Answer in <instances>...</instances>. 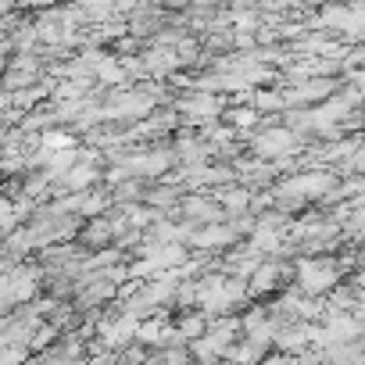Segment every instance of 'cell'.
Wrapping results in <instances>:
<instances>
[{
	"instance_id": "obj_5",
	"label": "cell",
	"mask_w": 365,
	"mask_h": 365,
	"mask_svg": "<svg viewBox=\"0 0 365 365\" xmlns=\"http://www.w3.org/2000/svg\"><path fill=\"white\" fill-rule=\"evenodd\" d=\"M40 287V272L29 269V265H11L8 276H4V290H0V297H4L8 308H15L19 301H29Z\"/></svg>"
},
{
	"instance_id": "obj_15",
	"label": "cell",
	"mask_w": 365,
	"mask_h": 365,
	"mask_svg": "<svg viewBox=\"0 0 365 365\" xmlns=\"http://www.w3.org/2000/svg\"><path fill=\"white\" fill-rule=\"evenodd\" d=\"M279 276H283V265H276V262H265L251 279H247V287H251V294H269V290H276V283H279Z\"/></svg>"
},
{
	"instance_id": "obj_2",
	"label": "cell",
	"mask_w": 365,
	"mask_h": 365,
	"mask_svg": "<svg viewBox=\"0 0 365 365\" xmlns=\"http://www.w3.org/2000/svg\"><path fill=\"white\" fill-rule=\"evenodd\" d=\"M240 329H244V326H240L237 319H215V322L208 326V333L190 344V354H194L197 361H205V365H212V361H219V358H230V351L237 347V333H240Z\"/></svg>"
},
{
	"instance_id": "obj_16",
	"label": "cell",
	"mask_w": 365,
	"mask_h": 365,
	"mask_svg": "<svg viewBox=\"0 0 365 365\" xmlns=\"http://www.w3.org/2000/svg\"><path fill=\"white\" fill-rule=\"evenodd\" d=\"M182 212H187L190 219H201L205 226H215V219H222V205H212L208 197H190L187 205H182Z\"/></svg>"
},
{
	"instance_id": "obj_18",
	"label": "cell",
	"mask_w": 365,
	"mask_h": 365,
	"mask_svg": "<svg viewBox=\"0 0 365 365\" xmlns=\"http://www.w3.org/2000/svg\"><path fill=\"white\" fill-rule=\"evenodd\" d=\"M101 83H111V86H122L125 83V65L118 61V58H104L101 65H97V72H93Z\"/></svg>"
},
{
	"instance_id": "obj_13",
	"label": "cell",
	"mask_w": 365,
	"mask_h": 365,
	"mask_svg": "<svg viewBox=\"0 0 365 365\" xmlns=\"http://www.w3.org/2000/svg\"><path fill=\"white\" fill-rule=\"evenodd\" d=\"M208 326H212V322H208V315H205L201 308H197V312H182V315H179V322H175L179 336H182V340H190V344H194V340H201V336L208 333Z\"/></svg>"
},
{
	"instance_id": "obj_3",
	"label": "cell",
	"mask_w": 365,
	"mask_h": 365,
	"mask_svg": "<svg viewBox=\"0 0 365 365\" xmlns=\"http://www.w3.org/2000/svg\"><path fill=\"white\" fill-rule=\"evenodd\" d=\"M294 279H297V290L301 294H308V297H322V294H329V290H336V283H340V269L329 262V258H301L297 262V269H294Z\"/></svg>"
},
{
	"instance_id": "obj_19",
	"label": "cell",
	"mask_w": 365,
	"mask_h": 365,
	"mask_svg": "<svg viewBox=\"0 0 365 365\" xmlns=\"http://www.w3.org/2000/svg\"><path fill=\"white\" fill-rule=\"evenodd\" d=\"M175 65H179L175 51H150V54H143V68L147 72H172Z\"/></svg>"
},
{
	"instance_id": "obj_8",
	"label": "cell",
	"mask_w": 365,
	"mask_h": 365,
	"mask_svg": "<svg viewBox=\"0 0 365 365\" xmlns=\"http://www.w3.org/2000/svg\"><path fill=\"white\" fill-rule=\"evenodd\" d=\"M168 165H172V154H168V150H147V154H133V158L122 161V168H125L129 175H158V172H165Z\"/></svg>"
},
{
	"instance_id": "obj_14",
	"label": "cell",
	"mask_w": 365,
	"mask_h": 365,
	"mask_svg": "<svg viewBox=\"0 0 365 365\" xmlns=\"http://www.w3.org/2000/svg\"><path fill=\"white\" fill-rule=\"evenodd\" d=\"M219 205H222V212L226 215H247L255 205H251V190H244V187H233V190H222L219 194Z\"/></svg>"
},
{
	"instance_id": "obj_21",
	"label": "cell",
	"mask_w": 365,
	"mask_h": 365,
	"mask_svg": "<svg viewBox=\"0 0 365 365\" xmlns=\"http://www.w3.org/2000/svg\"><path fill=\"white\" fill-rule=\"evenodd\" d=\"M22 358H29V347H15V344H4V365H19Z\"/></svg>"
},
{
	"instance_id": "obj_23",
	"label": "cell",
	"mask_w": 365,
	"mask_h": 365,
	"mask_svg": "<svg viewBox=\"0 0 365 365\" xmlns=\"http://www.w3.org/2000/svg\"><path fill=\"white\" fill-rule=\"evenodd\" d=\"M354 287H358V290H361V294H365V269H361V272H358V276H354Z\"/></svg>"
},
{
	"instance_id": "obj_7",
	"label": "cell",
	"mask_w": 365,
	"mask_h": 365,
	"mask_svg": "<svg viewBox=\"0 0 365 365\" xmlns=\"http://www.w3.org/2000/svg\"><path fill=\"white\" fill-rule=\"evenodd\" d=\"M136 329H140V319H133V315H118V319H104L101 322V344H108V347H122V344H129V340H136Z\"/></svg>"
},
{
	"instance_id": "obj_20",
	"label": "cell",
	"mask_w": 365,
	"mask_h": 365,
	"mask_svg": "<svg viewBox=\"0 0 365 365\" xmlns=\"http://www.w3.org/2000/svg\"><path fill=\"white\" fill-rule=\"evenodd\" d=\"M226 118L237 129H251V125H258V108H233V111H226Z\"/></svg>"
},
{
	"instance_id": "obj_22",
	"label": "cell",
	"mask_w": 365,
	"mask_h": 365,
	"mask_svg": "<svg viewBox=\"0 0 365 365\" xmlns=\"http://www.w3.org/2000/svg\"><path fill=\"white\" fill-rule=\"evenodd\" d=\"M351 226H361V230H365V194L354 201V222H351Z\"/></svg>"
},
{
	"instance_id": "obj_17",
	"label": "cell",
	"mask_w": 365,
	"mask_h": 365,
	"mask_svg": "<svg viewBox=\"0 0 365 365\" xmlns=\"http://www.w3.org/2000/svg\"><path fill=\"white\" fill-rule=\"evenodd\" d=\"M265 344H258V340H240L233 351H230V361L233 365H258L262 358H265Z\"/></svg>"
},
{
	"instance_id": "obj_11",
	"label": "cell",
	"mask_w": 365,
	"mask_h": 365,
	"mask_svg": "<svg viewBox=\"0 0 365 365\" xmlns=\"http://www.w3.org/2000/svg\"><path fill=\"white\" fill-rule=\"evenodd\" d=\"M312 336H315V326H308V322L283 326L279 336H276V347H279L283 354H304V347L312 344Z\"/></svg>"
},
{
	"instance_id": "obj_9",
	"label": "cell",
	"mask_w": 365,
	"mask_h": 365,
	"mask_svg": "<svg viewBox=\"0 0 365 365\" xmlns=\"http://www.w3.org/2000/svg\"><path fill=\"white\" fill-rule=\"evenodd\" d=\"M97 179H101V172H97V158H93V154H90V158L83 154V161L61 179V187L72 190V194H90V187H93Z\"/></svg>"
},
{
	"instance_id": "obj_1",
	"label": "cell",
	"mask_w": 365,
	"mask_h": 365,
	"mask_svg": "<svg viewBox=\"0 0 365 365\" xmlns=\"http://www.w3.org/2000/svg\"><path fill=\"white\" fill-rule=\"evenodd\" d=\"M336 194V175L326 172V168H312V172H297L290 179H283L276 187V197L283 205H304V201H322V197H333Z\"/></svg>"
},
{
	"instance_id": "obj_12",
	"label": "cell",
	"mask_w": 365,
	"mask_h": 365,
	"mask_svg": "<svg viewBox=\"0 0 365 365\" xmlns=\"http://www.w3.org/2000/svg\"><path fill=\"white\" fill-rule=\"evenodd\" d=\"M326 97H333V79H304L301 86H294L290 93H287V101L290 104H304V101H326Z\"/></svg>"
},
{
	"instance_id": "obj_4",
	"label": "cell",
	"mask_w": 365,
	"mask_h": 365,
	"mask_svg": "<svg viewBox=\"0 0 365 365\" xmlns=\"http://www.w3.org/2000/svg\"><path fill=\"white\" fill-rule=\"evenodd\" d=\"M297 147H301V133L290 129V125H272V129H262V133L251 136V150L265 161H283Z\"/></svg>"
},
{
	"instance_id": "obj_10",
	"label": "cell",
	"mask_w": 365,
	"mask_h": 365,
	"mask_svg": "<svg viewBox=\"0 0 365 365\" xmlns=\"http://www.w3.org/2000/svg\"><path fill=\"white\" fill-rule=\"evenodd\" d=\"M179 111L187 115L190 122H212V118L222 111V101H219L215 93H197V97L179 101Z\"/></svg>"
},
{
	"instance_id": "obj_6",
	"label": "cell",
	"mask_w": 365,
	"mask_h": 365,
	"mask_svg": "<svg viewBox=\"0 0 365 365\" xmlns=\"http://www.w3.org/2000/svg\"><path fill=\"white\" fill-rule=\"evenodd\" d=\"M240 237V230H233L230 222H215V226H197L190 233V244L201 251H215V247H230Z\"/></svg>"
}]
</instances>
